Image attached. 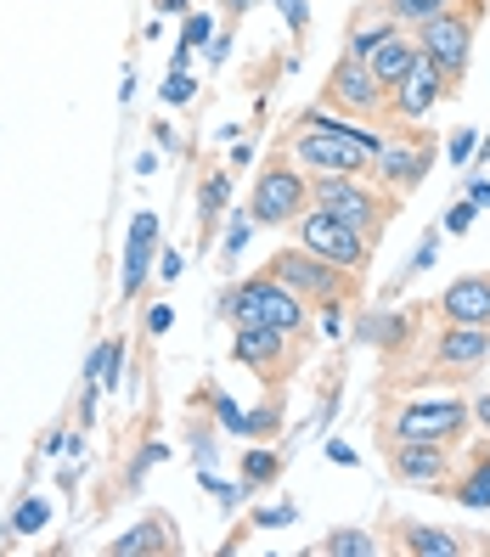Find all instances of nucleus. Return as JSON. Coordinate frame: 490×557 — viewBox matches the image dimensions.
Segmentation results:
<instances>
[{"label": "nucleus", "instance_id": "obj_45", "mask_svg": "<svg viewBox=\"0 0 490 557\" xmlns=\"http://www.w3.org/2000/svg\"><path fill=\"white\" fill-rule=\"evenodd\" d=\"M474 417H479L485 429H490V395H479V400H474Z\"/></svg>", "mask_w": 490, "mask_h": 557}, {"label": "nucleus", "instance_id": "obj_18", "mask_svg": "<svg viewBox=\"0 0 490 557\" xmlns=\"http://www.w3.org/2000/svg\"><path fill=\"white\" fill-rule=\"evenodd\" d=\"M440 496H451L456 507L468 512H490V450H474L468 468L451 479V490H440Z\"/></svg>", "mask_w": 490, "mask_h": 557}, {"label": "nucleus", "instance_id": "obj_42", "mask_svg": "<svg viewBox=\"0 0 490 557\" xmlns=\"http://www.w3.org/2000/svg\"><path fill=\"white\" fill-rule=\"evenodd\" d=\"M152 136H158V147H163V152H175V147H181V141H175V129H170V124H152Z\"/></svg>", "mask_w": 490, "mask_h": 557}, {"label": "nucleus", "instance_id": "obj_28", "mask_svg": "<svg viewBox=\"0 0 490 557\" xmlns=\"http://www.w3.org/2000/svg\"><path fill=\"white\" fill-rule=\"evenodd\" d=\"M204 490L225 507V512H237L243 507V496H248V484H225V479H215V473H204Z\"/></svg>", "mask_w": 490, "mask_h": 557}, {"label": "nucleus", "instance_id": "obj_46", "mask_svg": "<svg viewBox=\"0 0 490 557\" xmlns=\"http://www.w3.org/2000/svg\"><path fill=\"white\" fill-rule=\"evenodd\" d=\"M474 158H479V163H490V136H479V147H474Z\"/></svg>", "mask_w": 490, "mask_h": 557}, {"label": "nucleus", "instance_id": "obj_47", "mask_svg": "<svg viewBox=\"0 0 490 557\" xmlns=\"http://www.w3.org/2000/svg\"><path fill=\"white\" fill-rule=\"evenodd\" d=\"M158 12H181V0H158Z\"/></svg>", "mask_w": 490, "mask_h": 557}, {"label": "nucleus", "instance_id": "obj_40", "mask_svg": "<svg viewBox=\"0 0 490 557\" xmlns=\"http://www.w3.org/2000/svg\"><path fill=\"white\" fill-rule=\"evenodd\" d=\"M181 265H186V259H181V253L170 248V253L158 259V276H163V282H175V276H181Z\"/></svg>", "mask_w": 490, "mask_h": 557}, {"label": "nucleus", "instance_id": "obj_4", "mask_svg": "<svg viewBox=\"0 0 490 557\" xmlns=\"http://www.w3.org/2000/svg\"><path fill=\"white\" fill-rule=\"evenodd\" d=\"M474 422L468 400H406V406H389L378 434L389 440H434V445H456Z\"/></svg>", "mask_w": 490, "mask_h": 557}, {"label": "nucleus", "instance_id": "obj_8", "mask_svg": "<svg viewBox=\"0 0 490 557\" xmlns=\"http://www.w3.org/2000/svg\"><path fill=\"white\" fill-rule=\"evenodd\" d=\"M293 225H299V248H310V253H321V259H333V265H339V271H350V276H362V271H367L372 243H367L362 232H350L344 220L310 209V214H299Z\"/></svg>", "mask_w": 490, "mask_h": 557}, {"label": "nucleus", "instance_id": "obj_14", "mask_svg": "<svg viewBox=\"0 0 490 557\" xmlns=\"http://www.w3.org/2000/svg\"><path fill=\"white\" fill-rule=\"evenodd\" d=\"M434 310H440L451 326H490V271L456 276V282L440 293Z\"/></svg>", "mask_w": 490, "mask_h": 557}, {"label": "nucleus", "instance_id": "obj_16", "mask_svg": "<svg viewBox=\"0 0 490 557\" xmlns=\"http://www.w3.org/2000/svg\"><path fill=\"white\" fill-rule=\"evenodd\" d=\"M152 248H158V214H136L130 225V243H124V299H136L142 282L152 276Z\"/></svg>", "mask_w": 490, "mask_h": 557}, {"label": "nucleus", "instance_id": "obj_32", "mask_svg": "<svg viewBox=\"0 0 490 557\" xmlns=\"http://www.w3.org/2000/svg\"><path fill=\"white\" fill-rule=\"evenodd\" d=\"M474 214H479L474 198H468V203H451V209H445V232H451V237H463L468 225H474Z\"/></svg>", "mask_w": 490, "mask_h": 557}, {"label": "nucleus", "instance_id": "obj_2", "mask_svg": "<svg viewBox=\"0 0 490 557\" xmlns=\"http://www.w3.org/2000/svg\"><path fill=\"white\" fill-rule=\"evenodd\" d=\"M220 310L237 315V326H277L287 338L305 333V321H310V305L293 287H282L277 276H254L232 293H220Z\"/></svg>", "mask_w": 490, "mask_h": 557}, {"label": "nucleus", "instance_id": "obj_29", "mask_svg": "<svg viewBox=\"0 0 490 557\" xmlns=\"http://www.w3.org/2000/svg\"><path fill=\"white\" fill-rule=\"evenodd\" d=\"M192 96H198V85L186 79V69H170V79H163V102H170V108L181 102V108H186Z\"/></svg>", "mask_w": 490, "mask_h": 557}, {"label": "nucleus", "instance_id": "obj_23", "mask_svg": "<svg viewBox=\"0 0 490 557\" xmlns=\"http://www.w3.org/2000/svg\"><path fill=\"white\" fill-rule=\"evenodd\" d=\"M395 28H401V23H389V17H383V23H372V28H362V23H355V28H350V46H344V57L367 62V57H372V51H378L389 35H395Z\"/></svg>", "mask_w": 490, "mask_h": 557}, {"label": "nucleus", "instance_id": "obj_19", "mask_svg": "<svg viewBox=\"0 0 490 557\" xmlns=\"http://www.w3.org/2000/svg\"><path fill=\"white\" fill-rule=\"evenodd\" d=\"M412 62H417V40H412V28H395V35H389V40L367 57V69H372V79L389 90V85H395V79L412 69Z\"/></svg>", "mask_w": 490, "mask_h": 557}, {"label": "nucleus", "instance_id": "obj_22", "mask_svg": "<svg viewBox=\"0 0 490 557\" xmlns=\"http://www.w3.org/2000/svg\"><path fill=\"white\" fill-rule=\"evenodd\" d=\"M445 7H451V0H383V17L401 23V28H417V23H429Z\"/></svg>", "mask_w": 490, "mask_h": 557}, {"label": "nucleus", "instance_id": "obj_20", "mask_svg": "<svg viewBox=\"0 0 490 557\" xmlns=\"http://www.w3.org/2000/svg\"><path fill=\"white\" fill-rule=\"evenodd\" d=\"M232 203V175L225 170H215L209 181H204V191H198V220H204V237L215 232V220H220V209Z\"/></svg>", "mask_w": 490, "mask_h": 557}, {"label": "nucleus", "instance_id": "obj_38", "mask_svg": "<svg viewBox=\"0 0 490 557\" xmlns=\"http://www.w3.org/2000/svg\"><path fill=\"white\" fill-rule=\"evenodd\" d=\"M254 523H259V530H282V523H293V507H259Z\"/></svg>", "mask_w": 490, "mask_h": 557}, {"label": "nucleus", "instance_id": "obj_24", "mask_svg": "<svg viewBox=\"0 0 490 557\" xmlns=\"http://www.w3.org/2000/svg\"><path fill=\"white\" fill-rule=\"evenodd\" d=\"M321 552H327V557H372L378 541H372L367 530H333V535L321 541Z\"/></svg>", "mask_w": 490, "mask_h": 557}, {"label": "nucleus", "instance_id": "obj_39", "mask_svg": "<svg viewBox=\"0 0 490 557\" xmlns=\"http://www.w3.org/2000/svg\"><path fill=\"white\" fill-rule=\"evenodd\" d=\"M170 321H175V310H170V305H152V310H147V333H152V338H163V333H170Z\"/></svg>", "mask_w": 490, "mask_h": 557}, {"label": "nucleus", "instance_id": "obj_44", "mask_svg": "<svg viewBox=\"0 0 490 557\" xmlns=\"http://www.w3.org/2000/svg\"><path fill=\"white\" fill-rule=\"evenodd\" d=\"M468 198H474V203H490V181L474 175V181H468Z\"/></svg>", "mask_w": 490, "mask_h": 557}, {"label": "nucleus", "instance_id": "obj_1", "mask_svg": "<svg viewBox=\"0 0 490 557\" xmlns=\"http://www.w3.org/2000/svg\"><path fill=\"white\" fill-rule=\"evenodd\" d=\"M383 136L378 129H362L350 119H327V113H305L299 136H293V158L316 175H372Z\"/></svg>", "mask_w": 490, "mask_h": 557}, {"label": "nucleus", "instance_id": "obj_30", "mask_svg": "<svg viewBox=\"0 0 490 557\" xmlns=\"http://www.w3.org/2000/svg\"><path fill=\"white\" fill-rule=\"evenodd\" d=\"M119 372H124V344H102V388H119Z\"/></svg>", "mask_w": 490, "mask_h": 557}, {"label": "nucleus", "instance_id": "obj_25", "mask_svg": "<svg viewBox=\"0 0 490 557\" xmlns=\"http://www.w3.org/2000/svg\"><path fill=\"white\" fill-rule=\"evenodd\" d=\"M46 523H51L46 496H28V502H17V512H12V535H40Z\"/></svg>", "mask_w": 490, "mask_h": 557}, {"label": "nucleus", "instance_id": "obj_21", "mask_svg": "<svg viewBox=\"0 0 490 557\" xmlns=\"http://www.w3.org/2000/svg\"><path fill=\"white\" fill-rule=\"evenodd\" d=\"M108 552H113V557H130V552H170V541H163V523L147 518V523H136V530H124Z\"/></svg>", "mask_w": 490, "mask_h": 557}, {"label": "nucleus", "instance_id": "obj_48", "mask_svg": "<svg viewBox=\"0 0 490 557\" xmlns=\"http://www.w3.org/2000/svg\"><path fill=\"white\" fill-rule=\"evenodd\" d=\"M254 7V0H232V12H248Z\"/></svg>", "mask_w": 490, "mask_h": 557}, {"label": "nucleus", "instance_id": "obj_27", "mask_svg": "<svg viewBox=\"0 0 490 557\" xmlns=\"http://www.w3.org/2000/svg\"><path fill=\"white\" fill-rule=\"evenodd\" d=\"M434 259H440V232H429V237L417 243V253H412V265L401 271V282H395V287H406V276H422V271H434Z\"/></svg>", "mask_w": 490, "mask_h": 557}, {"label": "nucleus", "instance_id": "obj_5", "mask_svg": "<svg viewBox=\"0 0 490 557\" xmlns=\"http://www.w3.org/2000/svg\"><path fill=\"white\" fill-rule=\"evenodd\" d=\"M316 209L321 214H333V220H344L350 232H362L367 243L389 225V214H395V198H383V191H372L362 175H321L316 181Z\"/></svg>", "mask_w": 490, "mask_h": 557}, {"label": "nucleus", "instance_id": "obj_35", "mask_svg": "<svg viewBox=\"0 0 490 557\" xmlns=\"http://www.w3.org/2000/svg\"><path fill=\"white\" fill-rule=\"evenodd\" d=\"M215 417H220L232 434H248V417H243V406H237V400H225V395H220V400H215Z\"/></svg>", "mask_w": 490, "mask_h": 557}, {"label": "nucleus", "instance_id": "obj_13", "mask_svg": "<svg viewBox=\"0 0 490 557\" xmlns=\"http://www.w3.org/2000/svg\"><path fill=\"white\" fill-rule=\"evenodd\" d=\"M389 473L406 484H445L451 479V445L434 440H389Z\"/></svg>", "mask_w": 490, "mask_h": 557}, {"label": "nucleus", "instance_id": "obj_17", "mask_svg": "<svg viewBox=\"0 0 490 557\" xmlns=\"http://www.w3.org/2000/svg\"><path fill=\"white\" fill-rule=\"evenodd\" d=\"M395 535H401V552H412V557H463V552H468V541L456 535V530H440V523H412V518H401Z\"/></svg>", "mask_w": 490, "mask_h": 557}, {"label": "nucleus", "instance_id": "obj_26", "mask_svg": "<svg viewBox=\"0 0 490 557\" xmlns=\"http://www.w3.org/2000/svg\"><path fill=\"white\" fill-rule=\"evenodd\" d=\"M277 473H282V462H277L266 445H254V450L243 456V484H248V490H254V484H271Z\"/></svg>", "mask_w": 490, "mask_h": 557}, {"label": "nucleus", "instance_id": "obj_43", "mask_svg": "<svg viewBox=\"0 0 490 557\" xmlns=\"http://www.w3.org/2000/svg\"><path fill=\"white\" fill-rule=\"evenodd\" d=\"M192 456H198V468H215V445H209V440L192 445Z\"/></svg>", "mask_w": 490, "mask_h": 557}, {"label": "nucleus", "instance_id": "obj_3", "mask_svg": "<svg viewBox=\"0 0 490 557\" xmlns=\"http://www.w3.org/2000/svg\"><path fill=\"white\" fill-rule=\"evenodd\" d=\"M479 0H451L445 12H434L429 23H417L412 28V40H417V51L422 57H434L440 69H445V79L456 85L468 74V57H474V35H479Z\"/></svg>", "mask_w": 490, "mask_h": 557}, {"label": "nucleus", "instance_id": "obj_7", "mask_svg": "<svg viewBox=\"0 0 490 557\" xmlns=\"http://www.w3.org/2000/svg\"><path fill=\"white\" fill-rule=\"evenodd\" d=\"M434 158H440V141L429 136V129H406L401 141L383 136V147L372 158V175L395 191V198H412V191L422 186V175L434 170Z\"/></svg>", "mask_w": 490, "mask_h": 557}, {"label": "nucleus", "instance_id": "obj_15", "mask_svg": "<svg viewBox=\"0 0 490 557\" xmlns=\"http://www.w3.org/2000/svg\"><path fill=\"white\" fill-rule=\"evenodd\" d=\"M237 360L254 367L259 377H287V367H293L287 333H277V326H237Z\"/></svg>", "mask_w": 490, "mask_h": 557}, {"label": "nucleus", "instance_id": "obj_41", "mask_svg": "<svg viewBox=\"0 0 490 557\" xmlns=\"http://www.w3.org/2000/svg\"><path fill=\"white\" fill-rule=\"evenodd\" d=\"M327 456H333V462H339V468H355V462H362V456H355L350 445H327Z\"/></svg>", "mask_w": 490, "mask_h": 557}, {"label": "nucleus", "instance_id": "obj_36", "mask_svg": "<svg viewBox=\"0 0 490 557\" xmlns=\"http://www.w3.org/2000/svg\"><path fill=\"white\" fill-rule=\"evenodd\" d=\"M474 147H479L474 129H451V163H474Z\"/></svg>", "mask_w": 490, "mask_h": 557}, {"label": "nucleus", "instance_id": "obj_34", "mask_svg": "<svg viewBox=\"0 0 490 557\" xmlns=\"http://www.w3.org/2000/svg\"><path fill=\"white\" fill-rule=\"evenodd\" d=\"M248 232H254V214H232V232H225V259H237V253H243Z\"/></svg>", "mask_w": 490, "mask_h": 557}, {"label": "nucleus", "instance_id": "obj_37", "mask_svg": "<svg viewBox=\"0 0 490 557\" xmlns=\"http://www.w3.org/2000/svg\"><path fill=\"white\" fill-rule=\"evenodd\" d=\"M209 28H215V23H209V12H192V17H186V40H181V46H204V40H209Z\"/></svg>", "mask_w": 490, "mask_h": 557}, {"label": "nucleus", "instance_id": "obj_9", "mask_svg": "<svg viewBox=\"0 0 490 557\" xmlns=\"http://www.w3.org/2000/svg\"><path fill=\"white\" fill-rule=\"evenodd\" d=\"M445 96H456V85L445 79V69H440V62L434 57H422L417 51V62H412V69L395 79V85H389V119H422V113H434L440 102H445Z\"/></svg>", "mask_w": 490, "mask_h": 557}, {"label": "nucleus", "instance_id": "obj_33", "mask_svg": "<svg viewBox=\"0 0 490 557\" xmlns=\"http://www.w3.org/2000/svg\"><path fill=\"white\" fill-rule=\"evenodd\" d=\"M277 12L287 17L293 35H305V28H310V0H277Z\"/></svg>", "mask_w": 490, "mask_h": 557}, {"label": "nucleus", "instance_id": "obj_6", "mask_svg": "<svg viewBox=\"0 0 490 557\" xmlns=\"http://www.w3.org/2000/svg\"><path fill=\"white\" fill-rule=\"evenodd\" d=\"M271 276L293 287L305 305H344L350 299V271H339L333 259H321L310 248H282L271 253Z\"/></svg>", "mask_w": 490, "mask_h": 557}, {"label": "nucleus", "instance_id": "obj_11", "mask_svg": "<svg viewBox=\"0 0 490 557\" xmlns=\"http://www.w3.org/2000/svg\"><path fill=\"white\" fill-rule=\"evenodd\" d=\"M327 102H333L339 113H350V119H367V124L389 119V90L372 79L367 62H355V57H344L339 69L327 74Z\"/></svg>", "mask_w": 490, "mask_h": 557}, {"label": "nucleus", "instance_id": "obj_31", "mask_svg": "<svg viewBox=\"0 0 490 557\" xmlns=\"http://www.w3.org/2000/svg\"><path fill=\"white\" fill-rule=\"evenodd\" d=\"M277 429H282V406L277 400H266V406L248 417V434H277Z\"/></svg>", "mask_w": 490, "mask_h": 557}, {"label": "nucleus", "instance_id": "obj_12", "mask_svg": "<svg viewBox=\"0 0 490 557\" xmlns=\"http://www.w3.org/2000/svg\"><path fill=\"white\" fill-rule=\"evenodd\" d=\"M490 360V326H451L445 321V333L434 338V367H429V377H451V383H463V377H474L479 367Z\"/></svg>", "mask_w": 490, "mask_h": 557}, {"label": "nucleus", "instance_id": "obj_10", "mask_svg": "<svg viewBox=\"0 0 490 557\" xmlns=\"http://www.w3.org/2000/svg\"><path fill=\"white\" fill-rule=\"evenodd\" d=\"M310 209V181L299 170H287V163H271L266 175H259L254 198H248V214L254 225H287Z\"/></svg>", "mask_w": 490, "mask_h": 557}]
</instances>
